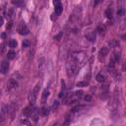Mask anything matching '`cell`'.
I'll list each match as a JSON object with an SVG mask.
<instances>
[{
    "mask_svg": "<svg viewBox=\"0 0 126 126\" xmlns=\"http://www.w3.org/2000/svg\"><path fill=\"white\" fill-rule=\"evenodd\" d=\"M77 70H78V66L74 60H71L67 63V75H68V77H72L73 75H75L77 73Z\"/></svg>",
    "mask_w": 126,
    "mask_h": 126,
    "instance_id": "1",
    "label": "cell"
},
{
    "mask_svg": "<svg viewBox=\"0 0 126 126\" xmlns=\"http://www.w3.org/2000/svg\"><path fill=\"white\" fill-rule=\"evenodd\" d=\"M39 88H40V86H39V84H37V85L34 87V89L32 91V93L30 94V95H29V100H30L31 103H33V102L35 101V99L37 98V94H38V92H39Z\"/></svg>",
    "mask_w": 126,
    "mask_h": 126,
    "instance_id": "2",
    "label": "cell"
},
{
    "mask_svg": "<svg viewBox=\"0 0 126 126\" xmlns=\"http://www.w3.org/2000/svg\"><path fill=\"white\" fill-rule=\"evenodd\" d=\"M109 106L114 110H116L117 106H118V94H117V91L114 92L112 97H111V100H110V103H109Z\"/></svg>",
    "mask_w": 126,
    "mask_h": 126,
    "instance_id": "3",
    "label": "cell"
},
{
    "mask_svg": "<svg viewBox=\"0 0 126 126\" xmlns=\"http://www.w3.org/2000/svg\"><path fill=\"white\" fill-rule=\"evenodd\" d=\"M18 32L22 35H27V34L30 33V30H29V28L27 27V25L24 22H21L20 23V25L18 27Z\"/></svg>",
    "mask_w": 126,
    "mask_h": 126,
    "instance_id": "4",
    "label": "cell"
},
{
    "mask_svg": "<svg viewBox=\"0 0 126 126\" xmlns=\"http://www.w3.org/2000/svg\"><path fill=\"white\" fill-rule=\"evenodd\" d=\"M95 37H96V31L91 30L86 33V38L90 41V42H94L95 41Z\"/></svg>",
    "mask_w": 126,
    "mask_h": 126,
    "instance_id": "5",
    "label": "cell"
},
{
    "mask_svg": "<svg viewBox=\"0 0 126 126\" xmlns=\"http://www.w3.org/2000/svg\"><path fill=\"white\" fill-rule=\"evenodd\" d=\"M34 109H35V107H34V106L32 105V104H30L29 106H27V107L24 109L23 114H24L26 117H30V116H32V113H33Z\"/></svg>",
    "mask_w": 126,
    "mask_h": 126,
    "instance_id": "6",
    "label": "cell"
},
{
    "mask_svg": "<svg viewBox=\"0 0 126 126\" xmlns=\"http://www.w3.org/2000/svg\"><path fill=\"white\" fill-rule=\"evenodd\" d=\"M108 51H109V49H108V47H106V46H103V47L100 48V50H99V52H98V57H99V60H100V61L108 54Z\"/></svg>",
    "mask_w": 126,
    "mask_h": 126,
    "instance_id": "7",
    "label": "cell"
},
{
    "mask_svg": "<svg viewBox=\"0 0 126 126\" xmlns=\"http://www.w3.org/2000/svg\"><path fill=\"white\" fill-rule=\"evenodd\" d=\"M8 112H9V107H8V105H2V107H1V116H0V118H1V122H3L4 120H5V117H6V115H8Z\"/></svg>",
    "mask_w": 126,
    "mask_h": 126,
    "instance_id": "8",
    "label": "cell"
},
{
    "mask_svg": "<svg viewBox=\"0 0 126 126\" xmlns=\"http://www.w3.org/2000/svg\"><path fill=\"white\" fill-rule=\"evenodd\" d=\"M8 70H9V62H8L7 60L2 61V63H1V67H0V71H1V73L4 75V74H6V73L8 72Z\"/></svg>",
    "mask_w": 126,
    "mask_h": 126,
    "instance_id": "9",
    "label": "cell"
},
{
    "mask_svg": "<svg viewBox=\"0 0 126 126\" xmlns=\"http://www.w3.org/2000/svg\"><path fill=\"white\" fill-rule=\"evenodd\" d=\"M90 126H104V122L100 118H94L91 121Z\"/></svg>",
    "mask_w": 126,
    "mask_h": 126,
    "instance_id": "10",
    "label": "cell"
},
{
    "mask_svg": "<svg viewBox=\"0 0 126 126\" xmlns=\"http://www.w3.org/2000/svg\"><path fill=\"white\" fill-rule=\"evenodd\" d=\"M95 31H96V32H97L98 34H100V35H104V34H105V32H106V29H105V26H104V25L99 24V25L96 27Z\"/></svg>",
    "mask_w": 126,
    "mask_h": 126,
    "instance_id": "11",
    "label": "cell"
},
{
    "mask_svg": "<svg viewBox=\"0 0 126 126\" xmlns=\"http://www.w3.org/2000/svg\"><path fill=\"white\" fill-rule=\"evenodd\" d=\"M109 73H111V75H112V77L115 79V81H120V79H121V74H120L118 71H116V70H114V69H109Z\"/></svg>",
    "mask_w": 126,
    "mask_h": 126,
    "instance_id": "12",
    "label": "cell"
},
{
    "mask_svg": "<svg viewBox=\"0 0 126 126\" xmlns=\"http://www.w3.org/2000/svg\"><path fill=\"white\" fill-rule=\"evenodd\" d=\"M18 86H19V84H18V82H17L15 79H10V80H9V82H8V87H9L10 89H17Z\"/></svg>",
    "mask_w": 126,
    "mask_h": 126,
    "instance_id": "13",
    "label": "cell"
},
{
    "mask_svg": "<svg viewBox=\"0 0 126 126\" xmlns=\"http://www.w3.org/2000/svg\"><path fill=\"white\" fill-rule=\"evenodd\" d=\"M108 46L111 47V48L118 47V46H119V41H118L117 39H111V40L108 42Z\"/></svg>",
    "mask_w": 126,
    "mask_h": 126,
    "instance_id": "14",
    "label": "cell"
},
{
    "mask_svg": "<svg viewBox=\"0 0 126 126\" xmlns=\"http://www.w3.org/2000/svg\"><path fill=\"white\" fill-rule=\"evenodd\" d=\"M95 79L98 83H103L105 81V75L102 74V73H98L96 76H95Z\"/></svg>",
    "mask_w": 126,
    "mask_h": 126,
    "instance_id": "15",
    "label": "cell"
},
{
    "mask_svg": "<svg viewBox=\"0 0 126 126\" xmlns=\"http://www.w3.org/2000/svg\"><path fill=\"white\" fill-rule=\"evenodd\" d=\"M40 112H41V114H42L43 116H47V115H49V113H50V108H49L48 106H43V107L41 108Z\"/></svg>",
    "mask_w": 126,
    "mask_h": 126,
    "instance_id": "16",
    "label": "cell"
},
{
    "mask_svg": "<svg viewBox=\"0 0 126 126\" xmlns=\"http://www.w3.org/2000/svg\"><path fill=\"white\" fill-rule=\"evenodd\" d=\"M112 14H113L112 8H107V9L105 10V12H104V15H105V17H106L107 19H111V18H112Z\"/></svg>",
    "mask_w": 126,
    "mask_h": 126,
    "instance_id": "17",
    "label": "cell"
},
{
    "mask_svg": "<svg viewBox=\"0 0 126 126\" xmlns=\"http://www.w3.org/2000/svg\"><path fill=\"white\" fill-rule=\"evenodd\" d=\"M111 59L114 60L115 62H118V61L120 60V52H119V51H115V52H113V55H112Z\"/></svg>",
    "mask_w": 126,
    "mask_h": 126,
    "instance_id": "18",
    "label": "cell"
},
{
    "mask_svg": "<svg viewBox=\"0 0 126 126\" xmlns=\"http://www.w3.org/2000/svg\"><path fill=\"white\" fill-rule=\"evenodd\" d=\"M48 95H49V90L45 89V90L43 91V93H42V103H44V102H45V100L47 99Z\"/></svg>",
    "mask_w": 126,
    "mask_h": 126,
    "instance_id": "19",
    "label": "cell"
},
{
    "mask_svg": "<svg viewBox=\"0 0 126 126\" xmlns=\"http://www.w3.org/2000/svg\"><path fill=\"white\" fill-rule=\"evenodd\" d=\"M62 11H63V7H62V4L55 6V11H54V13H55L57 16H59V15L61 14V12H62Z\"/></svg>",
    "mask_w": 126,
    "mask_h": 126,
    "instance_id": "20",
    "label": "cell"
},
{
    "mask_svg": "<svg viewBox=\"0 0 126 126\" xmlns=\"http://www.w3.org/2000/svg\"><path fill=\"white\" fill-rule=\"evenodd\" d=\"M15 57H16V52H15L14 50H10V51H8V53H7V58H8L9 60L14 59Z\"/></svg>",
    "mask_w": 126,
    "mask_h": 126,
    "instance_id": "21",
    "label": "cell"
},
{
    "mask_svg": "<svg viewBox=\"0 0 126 126\" xmlns=\"http://www.w3.org/2000/svg\"><path fill=\"white\" fill-rule=\"evenodd\" d=\"M17 45H18V42L16 39H10L9 40V46L11 48H15V47H17Z\"/></svg>",
    "mask_w": 126,
    "mask_h": 126,
    "instance_id": "22",
    "label": "cell"
},
{
    "mask_svg": "<svg viewBox=\"0 0 126 126\" xmlns=\"http://www.w3.org/2000/svg\"><path fill=\"white\" fill-rule=\"evenodd\" d=\"M89 85V82L88 81H83V82H78L77 84H76V87H87Z\"/></svg>",
    "mask_w": 126,
    "mask_h": 126,
    "instance_id": "23",
    "label": "cell"
},
{
    "mask_svg": "<svg viewBox=\"0 0 126 126\" xmlns=\"http://www.w3.org/2000/svg\"><path fill=\"white\" fill-rule=\"evenodd\" d=\"M43 67H44V59H43V58H41V59H40L39 64H38V68H39V71H40L41 73L43 72Z\"/></svg>",
    "mask_w": 126,
    "mask_h": 126,
    "instance_id": "24",
    "label": "cell"
},
{
    "mask_svg": "<svg viewBox=\"0 0 126 126\" xmlns=\"http://www.w3.org/2000/svg\"><path fill=\"white\" fill-rule=\"evenodd\" d=\"M58 106H59V101H58V100H54V101H53V104H52V106H51V109H52V110H56V109L58 108Z\"/></svg>",
    "mask_w": 126,
    "mask_h": 126,
    "instance_id": "25",
    "label": "cell"
},
{
    "mask_svg": "<svg viewBox=\"0 0 126 126\" xmlns=\"http://www.w3.org/2000/svg\"><path fill=\"white\" fill-rule=\"evenodd\" d=\"M125 15V9L124 8H119L117 10V16H124Z\"/></svg>",
    "mask_w": 126,
    "mask_h": 126,
    "instance_id": "26",
    "label": "cell"
},
{
    "mask_svg": "<svg viewBox=\"0 0 126 126\" xmlns=\"http://www.w3.org/2000/svg\"><path fill=\"white\" fill-rule=\"evenodd\" d=\"M30 46V40L29 39H24L23 41V47L26 48V47H29Z\"/></svg>",
    "mask_w": 126,
    "mask_h": 126,
    "instance_id": "27",
    "label": "cell"
},
{
    "mask_svg": "<svg viewBox=\"0 0 126 126\" xmlns=\"http://www.w3.org/2000/svg\"><path fill=\"white\" fill-rule=\"evenodd\" d=\"M84 100L87 101V102L91 101V100H92V95H91V94H86V95L84 96Z\"/></svg>",
    "mask_w": 126,
    "mask_h": 126,
    "instance_id": "28",
    "label": "cell"
},
{
    "mask_svg": "<svg viewBox=\"0 0 126 126\" xmlns=\"http://www.w3.org/2000/svg\"><path fill=\"white\" fill-rule=\"evenodd\" d=\"M62 35H63V32H61L60 33H58L57 35H55V36H54V39H56V40H59V39L62 37Z\"/></svg>",
    "mask_w": 126,
    "mask_h": 126,
    "instance_id": "29",
    "label": "cell"
},
{
    "mask_svg": "<svg viewBox=\"0 0 126 126\" xmlns=\"http://www.w3.org/2000/svg\"><path fill=\"white\" fill-rule=\"evenodd\" d=\"M13 3L16 4V5H21V4H23L24 2H23V1H13Z\"/></svg>",
    "mask_w": 126,
    "mask_h": 126,
    "instance_id": "30",
    "label": "cell"
},
{
    "mask_svg": "<svg viewBox=\"0 0 126 126\" xmlns=\"http://www.w3.org/2000/svg\"><path fill=\"white\" fill-rule=\"evenodd\" d=\"M53 4H54V6H57V5H60L61 2L58 1V0H55V1H53Z\"/></svg>",
    "mask_w": 126,
    "mask_h": 126,
    "instance_id": "31",
    "label": "cell"
},
{
    "mask_svg": "<svg viewBox=\"0 0 126 126\" xmlns=\"http://www.w3.org/2000/svg\"><path fill=\"white\" fill-rule=\"evenodd\" d=\"M11 28H12V22H9L7 24V30H10Z\"/></svg>",
    "mask_w": 126,
    "mask_h": 126,
    "instance_id": "32",
    "label": "cell"
},
{
    "mask_svg": "<svg viewBox=\"0 0 126 126\" xmlns=\"http://www.w3.org/2000/svg\"><path fill=\"white\" fill-rule=\"evenodd\" d=\"M122 70H123V71H125V70H126V62L123 64V66H122Z\"/></svg>",
    "mask_w": 126,
    "mask_h": 126,
    "instance_id": "33",
    "label": "cell"
},
{
    "mask_svg": "<svg viewBox=\"0 0 126 126\" xmlns=\"http://www.w3.org/2000/svg\"><path fill=\"white\" fill-rule=\"evenodd\" d=\"M121 38H122V39H124V40H126V33L122 34V35H121Z\"/></svg>",
    "mask_w": 126,
    "mask_h": 126,
    "instance_id": "34",
    "label": "cell"
},
{
    "mask_svg": "<svg viewBox=\"0 0 126 126\" xmlns=\"http://www.w3.org/2000/svg\"><path fill=\"white\" fill-rule=\"evenodd\" d=\"M1 37H2V38H3V39H4V38H5V37H6V33H4V32H3V33H2V34H1Z\"/></svg>",
    "mask_w": 126,
    "mask_h": 126,
    "instance_id": "35",
    "label": "cell"
},
{
    "mask_svg": "<svg viewBox=\"0 0 126 126\" xmlns=\"http://www.w3.org/2000/svg\"><path fill=\"white\" fill-rule=\"evenodd\" d=\"M51 126H59V124H58L57 122H55V123H53V124H52Z\"/></svg>",
    "mask_w": 126,
    "mask_h": 126,
    "instance_id": "36",
    "label": "cell"
},
{
    "mask_svg": "<svg viewBox=\"0 0 126 126\" xmlns=\"http://www.w3.org/2000/svg\"><path fill=\"white\" fill-rule=\"evenodd\" d=\"M98 3H99V1H95V2H94V5H96V4H98Z\"/></svg>",
    "mask_w": 126,
    "mask_h": 126,
    "instance_id": "37",
    "label": "cell"
},
{
    "mask_svg": "<svg viewBox=\"0 0 126 126\" xmlns=\"http://www.w3.org/2000/svg\"><path fill=\"white\" fill-rule=\"evenodd\" d=\"M108 126H114V125H108Z\"/></svg>",
    "mask_w": 126,
    "mask_h": 126,
    "instance_id": "38",
    "label": "cell"
},
{
    "mask_svg": "<svg viewBox=\"0 0 126 126\" xmlns=\"http://www.w3.org/2000/svg\"><path fill=\"white\" fill-rule=\"evenodd\" d=\"M125 95H126V94H125Z\"/></svg>",
    "mask_w": 126,
    "mask_h": 126,
    "instance_id": "39",
    "label": "cell"
}]
</instances>
